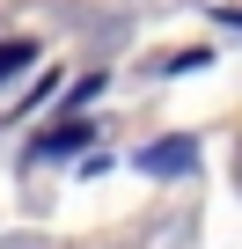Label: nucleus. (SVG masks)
Segmentation results:
<instances>
[{"label":"nucleus","instance_id":"f257e3e1","mask_svg":"<svg viewBox=\"0 0 242 249\" xmlns=\"http://www.w3.org/2000/svg\"><path fill=\"white\" fill-rule=\"evenodd\" d=\"M198 154H191V140H162V147H147L140 154V169H154V176H176V169H191Z\"/></svg>","mask_w":242,"mask_h":249},{"label":"nucleus","instance_id":"7ed1b4c3","mask_svg":"<svg viewBox=\"0 0 242 249\" xmlns=\"http://www.w3.org/2000/svg\"><path fill=\"white\" fill-rule=\"evenodd\" d=\"M235 176H242V169H235Z\"/></svg>","mask_w":242,"mask_h":249},{"label":"nucleus","instance_id":"f03ea898","mask_svg":"<svg viewBox=\"0 0 242 249\" xmlns=\"http://www.w3.org/2000/svg\"><path fill=\"white\" fill-rule=\"evenodd\" d=\"M22 59H30V44H0V73H15Z\"/></svg>","mask_w":242,"mask_h":249}]
</instances>
